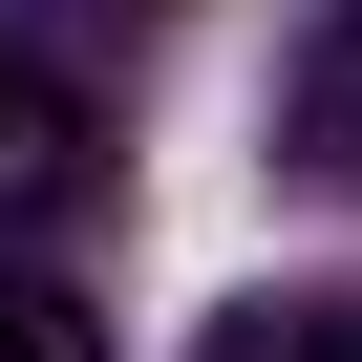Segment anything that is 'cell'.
Masks as SVG:
<instances>
[{
    "instance_id": "277c9868",
    "label": "cell",
    "mask_w": 362,
    "mask_h": 362,
    "mask_svg": "<svg viewBox=\"0 0 362 362\" xmlns=\"http://www.w3.org/2000/svg\"><path fill=\"white\" fill-rule=\"evenodd\" d=\"M0 362H107V341H86V298H64V277H0Z\"/></svg>"
},
{
    "instance_id": "6da1fadb",
    "label": "cell",
    "mask_w": 362,
    "mask_h": 362,
    "mask_svg": "<svg viewBox=\"0 0 362 362\" xmlns=\"http://www.w3.org/2000/svg\"><path fill=\"white\" fill-rule=\"evenodd\" d=\"M86 170H107V128H86V86L0 22V235H43V214H86Z\"/></svg>"
},
{
    "instance_id": "3957f363",
    "label": "cell",
    "mask_w": 362,
    "mask_h": 362,
    "mask_svg": "<svg viewBox=\"0 0 362 362\" xmlns=\"http://www.w3.org/2000/svg\"><path fill=\"white\" fill-rule=\"evenodd\" d=\"M192 362H362V298H235Z\"/></svg>"
},
{
    "instance_id": "7a4b0ae2",
    "label": "cell",
    "mask_w": 362,
    "mask_h": 362,
    "mask_svg": "<svg viewBox=\"0 0 362 362\" xmlns=\"http://www.w3.org/2000/svg\"><path fill=\"white\" fill-rule=\"evenodd\" d=\"M277 149L320 170V192H362V0H320V43H298V86H277Z\"/></svg>"
}]
</instances>
